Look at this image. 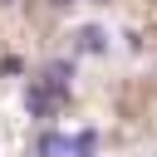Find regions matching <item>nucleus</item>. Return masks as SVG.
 <instances>
[{"label": "nucleus", "mask_w": 157, "mask_h": 157, "mask_svg": "<svg viewBox=\"0 0 157 157\" xmlns=\"http://www.w3.org/2000/svg\"><path fill=\"white\" fill-rule=\"evenodd\" d=\"M34 152H39V157H74V137L59 132V128H44L39 142H34Z\"/></svg>", "instance_id": "f257e3e1"}, {"label": "nucleus", "mask_w": 157, "mask_h": 157, "mask_svg": "<svg viewBox=\"0 0 157 157\" xmlns=\"http://www.w3.org/2000/svg\"><path fill=\"white\" fill-rule=\"evenodd\" d=\"M74 49H78V54H108V34H103L98 25H83V29L74 34Z\"/></svg>", "instance_id": "f03ea898"}, {"label": "nucleus", "mask_w": 157, "mask_h": 157, "mask_svg": "<svg viewBox=\"0 0 157 157\" xmlns=\"http://www.w3.org/2000/svg\"><path fill=\"white\" fill-rule=\"evenodd\" d=\"M25 103H29V113H34V118H54V108H59V98H54V93H49L44 83H29Z\"/></svg>", "instance_id": "7ed1b4c3"}, {"label": "nucleus", "mask_w": 157, "mask_h": 157, "mask_svg": "<svg viewBox=\"0 0 157 157\" xmlns=\"http://www.w3.org/2000/svg\"><path fill=\"white\" fill-rule=\"evenodd\" d=\"M93 147H98V132L93 128H78L74 132V152H93Z\"/></svg>", "instance_id": "20e7f679"}, {"label": "nucleus", "mask_w": 157, "mask_h": 157, "mask_svg": "<svg viewBox=\"0 0 157 157\" xmlns=\"http://www.w3.org/2000/svg\"><path fill=\"white\" fill-rule=\"evenodd\" d=\"M5 74H25V59H15V54H5V64H0Z\"/></svg>", "instance_id": "39448f33"}, {"label": "nucleus", "mask_w": 157, "mask_h": 157, "mask_svg": "<svg viewBox=\"0 0 157 157\" xmlns=\"http://www.w3.org/2000/svg\"><path fill=\"white\" fill-rule=\"evenodd\" d=\"M74 157H93V152H74Z\"/></svg>", "instance_id": "423d86ee"}, {"label": "nucleus", "mask_w": 157, "mask_h": 157, "mask_svg": "<svg viewBox=\"0 0 157 157\" xmlns=\"http://www.w3.org/2000/svg\"><path fill=\"white\" fill-rule=\"evenodd\" d=\"M0 5H10V0H0Z\"/></svg>", "instance_id": "0eeeda50"}]
</instances>
